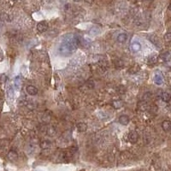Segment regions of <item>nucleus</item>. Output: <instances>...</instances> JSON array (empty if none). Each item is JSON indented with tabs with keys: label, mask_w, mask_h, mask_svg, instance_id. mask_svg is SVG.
Returning <instances> with one entry per match:
<instances>
[{
	"label": "nucleus",
	"mask_w": 171,
	"mask_h": 171,
	"mask_svg": "<svg viewBox=\"0 0 171 171\" xmlns=\"http://www.w3.org/2000/svg\"><path fill=\"white\" fill-rule=\"evenodd\" d=\"M76 49V39L74 37H67L59 47L61 55L68 56L72 54Z\"/></svg>",
	"instance_id": "f257e3e1"
},
{
	"label": "nucleus",
	"mask_w": 171,
	"mask_h": 171,
	"mask_svg": "<svg viewBox=\"0 0 171 171\" xmlns=\"http://www.w3.org/2000/svg\"><path fill=\"white\" fill-rule=\"evenodd\" d=\"M127 139H128V141H129L130 143L135 144L138 141V140H139L138 133L135 132V131H132V132H130L129 133H128Z\"/></svg>",
	"instance_id": "f03ea898"
},
{
	"label": "nucleus",
	"mask_w": 171,
	"mask_h": 171,
	"mask_svg": "<svg viewBox=\"0 0 171 171\" xmlns=\"http://www.w3.org/2000/svg\"><path fill=\"white\" fill-rule=\"evenodd\" d=\"M48 23L46 22L45 21H42L38 23V25H37V29H38L39 32H40V33H44V32L47 31L48 29Z\"/></svg>",
	"instance_id": "7ed1b4c3"
},
{
	"label": "nucleus",
	"mask_w": 171,
	"mask_h": 171,
	"mask_svg": "<svg viewBox=\"0 0 171 171\" xmlns=\"http://www.w3.org/2000/svg\"><path fill=\"white\" fill-rule=\"evenodd\" d=\"M26 91H27V92L31 96H34L38 93V88L35 87L34 86H32V85L28 86V87H26Z\"/></svg>",
	"instance_id": "20e7f679"
},
{
	"label": "nucleus",
	"mask_w": 171,
	"mask_h": 171,
	"mask_svg": "<svg viewBox=\"0 0 171 171\" xmlns=\"http://www.w3.org/2000/svg\"><path fill=\"white\" fill-rule=\"evenodd\" d=\"M129 117H128L127 115H122L119 117V122L121 123L122 125H124V126H126L128 123H129Z\"/></svg>",
	"instance_id": "39448f33"
},
{
	"label": "nucleus",
	"mask_w": 171,
	"mask_h": 171,
	"mask_svg": "<svg viewBox=\"0 0 171 171\" xmlns=\"http://www.w3.org/2000/svg\"><path fill=\"white\" fill-rule=\"evenodd\" d=\"M7 157L10 161H15V160L18 158V154L15 151H10L9 153H8Z\"/></svg>",
	"instance_id": "423d86ee"
},
{
	"label": "nucleus",
	"mask_w": 171,
	"mask_h": 171,
	"mask_svg": "<svg viewBox=\"0 0 171 171\" xmlns=\"http://www.w3.org/2000/svg\"><path fill=\"white\" fill-rule=\"evenodd\" d=\"M77 129H78L79 132L81 133H83V132H86L87 129V125L85 123V122H79L78 124H77Z\"/></svg>",
	"instance_id": "0eeeda50"
},
{
	"label": "nucleus",
	"mask_w": 171,
	"mask_h": 171,
	"mask_svg": "<svg viewBox=\"0 0 171 171\" xmlns=\"http://www.w3.org/2000/svg\"><path fill=\"white\" fill-rule=\"evenodd\" d=\"M117 41L119 43H125L127 39V34L125 33H120L118 36H117Z\"/></svg>",
	"instance_id": "6e6552de"
},
{
	"label": "nucleus",
	"mask_w": 171,
	"mask_h": 171,
	"mask_svg": "<svg viewBox=\"0 0 171 171\" xmlns=\"http://www.w3.org/2000/svg\"><path fill=\"white\" fill-rule=\"evenodd\" d=\"M170 127H171V123L168 120H164V122H162V127L165 132H168V131L170 130Z\"/></svg>",
	"instance_id": "1a4fd4ad"
},
{
	"label": "nucleus",
	"mask_w": 171,
	"mask_h": 171,
	"mask_svg": "<svg viewBox=\"0 0 171 171\" xmlns=\"http://www.w3.org/2000/svg\"><path fill=\"white\" fill-rule=\"evenodd\" d=\"M50 146H52V143H50V140H42L41 142H40V147L42 149H44V150L50 148Z\"/></svg>",
	"instance_id": "9d476101"
},
{
	"label": "nucleus",
	"mask_w": 171,
	"mask_h": 171,
	"mask_svg": "<svg viewBox=\"0 0 171 171\" xmlns=\"http://www.w3.org/2000/svg\"><path fill=\"white\" fill-rule=\"evenodd\" d=\"M131 48H132V50H133L134 52H137L139 50H140L141 49V45L140 44L139 42H133L132 45H131Z\"/></svg>",
	"instance_id": "9b49d317"
},
{
	"label": "nucleus",
	"mask_w": 171,
	"mask_h": 171,
	"mask_svg": "<svg viewBox=\"0 0 171 171\" xmlns=\"http://www.w3.org/2000/svg\"><path fill=\"white\" fill-rule=\"evenodd\" d=\"M160 97H161L162 100L164 101V102H169V100H170L169 93H168L166 92H164L161 93V96H160Z\"/></svg>",
	"instance_id": "f8f14e48"
},
{
	"label": "nucleus",
	"mask_w": 171,
	"mask_h": 171,
	"mask_svg": "<svg viewBox=\"0 0 171 171\" xmlns=\"http://www.w3.org/2000/svg\"><path fill=\"white\" fill-rule=\"evenodd\" d=\"M139 70H140V67H139L138 65H133V67H131V68L128 69V73L136 74Z\"/></svg>",
	"instance_id": "ddd939ff"
},
{
	"label": "nucleus",
	"mask_w": 171,
	"mask_h": 171,
	"mask_svg": "<svg viewBox=\"0 0 171 171\" xmlns=\"http://www.w3.org/2000/svg\"><path fill=\"white\" fill-rule=\"evenodd\" d=\"M154 81L155 83L157 85H161L163 83V78H162V75H157L156 74V75H155V78H154Z\"/></svg>",
	"instance_id": "4468645a"
},
{
	"label": "nucleus",
	"mask_w": 171,
	"mask_h": 171,
	"mask_svg": "<svg viewBox=\"0 0 171 171\" xmlns=\"http://www.w3.org/2000/svg\"><path fill=\"white\" fill-rule=\"evenodd\" d=\"M47 133L50 136H53L56 134V129L53 127H49L47 128Z\"/></svg>",
	"instance_id": "2eb2a0df"
},
{
	"label": "nucleus",
	"mask_w": 171,
	"mask_h": 171,
	"mask_svg": "<svg viewBox=\"0 0 171 171\" xmlns=\"http://www.w3.org/2000/svg\"><path fill=\"white\" fill-rule=\"evenodd\" d=\"M149 64H155L157 63V57L156 56H152L149 58V61H148Z\"/></svg>",
	"instance_id": "dca6fc26"
},
{
	"label": "nucleus",
	"mask_w": 171,
	"mask_h": 171,
	"mask_svg": "<svg viewBox=\"0 0 171 171\" xmlns=\"http://www.w3.org/2000/svg\"><path fill=\"white\" fill-rule=\"evenodd\" d=\"M164 39L167 42H169L171 40V33H167L164 35Z\"/></svg>",
	"instance_id": "f3484780"
},
{
	"label": "nucleus",
	"mask_w": 171,
	"mask_h": 171,
	"mask_svg": "<svg viewBox=\"0 0 171 171\" xmlns=\"http://www.w3.org/2000/svg\"><path fill=\"white\" fill-rule=\"evenodd\" d=\"M85 1L87 2V3H88V4H92V3L94 1V0H85Z\"/></svg>",
	"instance_id": "a211bd4d"
},
{
	"label": "nucleus",
	"mask_w": 171,
	"mask_h": 171,
	"mask_svg": "<svg viewBox=\"0 0 171 171\" xmlns=\"http://www.w3.org/2000/svg\"><path fill=\"white\" fill-rule=\"evenodd\" d=\"M74 2H81V0H74Z\"/></svg>",
	"instance_id": "6ab92c4d"
},
{
	"label": "nucleus",
	"mask_w": 171,
	"mask_h": 171,
	"mask_svg": "<svg viewBox=\"0 0 171 171\" xmlns=\"http://www.w3.org/2000/svg\"></svg>",
	"instance_id": "aec40b11"
}]
</instances>
